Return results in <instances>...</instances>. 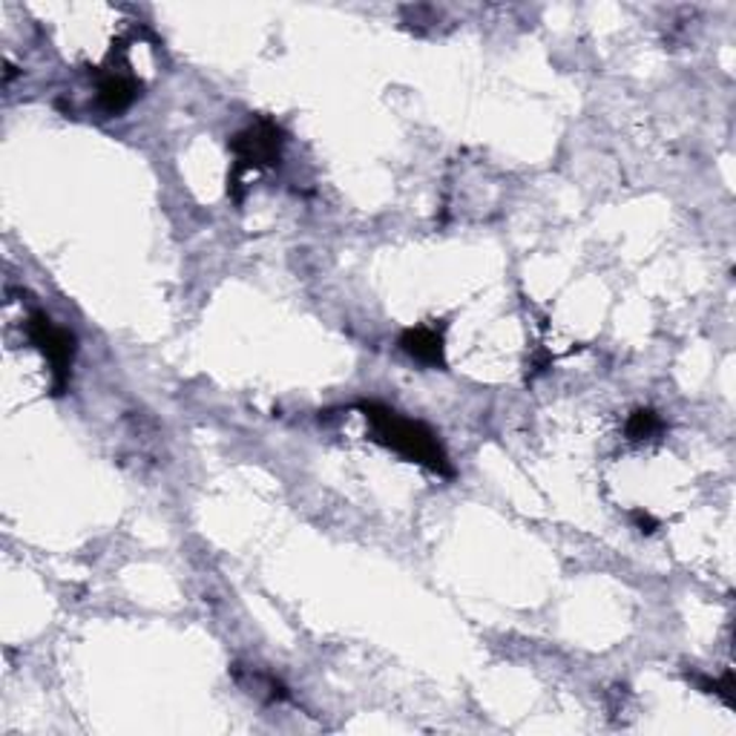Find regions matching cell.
I'll list each match as a JSON object with an SVG mask.
<instances>
[{
    "label": "cell",
    "mask_w": 736,
    "mask_h": 736,
    "mask_svg": "<svg viewBox=\"0 0 736 736\" xmlns=\"http://www.w3.org/2000/svg\"><path fill=\"white\" fill-rule=\"evenodd\" d=\"M363 415H366L371 434L377 443H383L389 449H394L403 458L415 460L429 472L441 474V478H452L455 467H452L449 455L437 441V434L420 420L403 418L401 411L389 409L383 403H363Z\"/></svg>",
    "instance_id": "6da1fadb"
},
{
    "label": "cell",
    "mask_w": 736,
    "mask_h": 736,
    "mask_svg": "<svg viewBox=\"0 0 736 736\" xmlns=\"http://www.w3.org/2000/svg\"><path fill=\"white\" fill-rule=\"evenodd\" d=\"M401 348L409 354L411 360L423 363V366L443 368L446 366V345H443V334L432 326H418L403 331Z\"/></svg>",
    "instance_id": "277c9868"
},
{
    "label": "cell",
    "mask_w": 736,
    "mask_h": 736,
    "mask_svg": "<svg viewBox=\"0 0 736 736\" xmlns=\"http://www.w3.org/2000/svg\"><path fill=\"white\" fill-rule=\"evenodd\" d=\"M664 423L662 418L656 415L653 409H636L631 415V420H627V426H624V432H627V437L631 441H650V437H656V434L662 432Z\"/></svg>",
    "instance_id": "8992f818"
},
{
    "label": "cell",
    "mask_w": 736,
    "mask_h": 736,
    "mask_svg": "<svg viewBox=\"0 0 736 736\" xmlns=\"http://www.w3.org/2000/svg\"><path fill=\"white\" fill-rule=\"evenodd\" d=\"M26 334L33 340L38 352L50 360L52 366V394H64L69 385V368L75 360V334L66 328L55 326L43 312L29 314L26 319Z\"/></svg>",
    "instance_id": "3957f363"
},
{
    "label": "cell",
    "mask_w": 736,
    "mask_h": 736,
    "mask_svg": "<svg viewBox=\"0 0 736 736\" xmlns=\"http://www.w3.org/2000/svg\"><path fill=\"white\" fill-rule=\"evenodd\" d=\"M282 144H285V132L268 118H259L248 130L237 132L230 139V153L237 156L228 176V193L233 196V202H242V176L248 170L277 167L279 158H282Z\"/></svg>",
    "instance_id": "7a4b0ae2"
},
{
    "label": "cell",
    "mask_w": 736,
    "mask_h": 736,
    "mask_svg": "<svg viewBox=\"0 0 736 736\" xmlns=\"http://www.w3.org/2000/svg\"><path fill=\"white\" fill-rule=\"evenodd\" d=\"M139 90L141 84L127 69H110L106 75H101L99 81V106L110 115L124 113L132 101L139 99Z\"/></svg>",
    "instance_id": "5b68a950"
},
{
    "label": "cell",
    "mask_w": 736,
    "mask_h": 736,
    "mask_svg": "<svg viewBox=\"0 0 736 736\" xmlns=\"http://www.w3.org/2000/svg\"><path fill=\"white\" fill-rule=\"evenodd\" d=\"M631 518H633V524H636V530L645 532V535H650V532L659 530V521H656L650 512H645V509H633Z\"/></svg>",
    "instance_id": "52a82bcc"
}]
</instances>
